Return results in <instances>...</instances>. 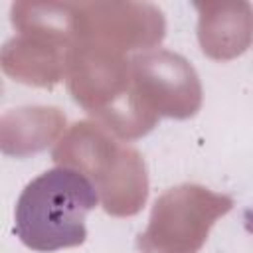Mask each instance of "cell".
<instances>
[{
    "label": "cell",
    "mask_w": 253,
    "mask_h": 253,
    "mask_svg": "<svg viewBox=\"0 0 253 253\" xmlns=\"http://www.w3.org/2000/svg\"><path fill=\"white\" fill-rule=\"evenodd\" d=\"M99 194L75 168L55 166L34 178L16 204V235L36 251H55L85 241V217Z\"/></svg>",
    "instance_id": "1"
},
{
    "label": "cell",
    "mask_w": 253,
    "mask_h": 253,
    "mask_svg": "<svg viewBox=\"0 0 253 253\" xmlns=\"http://www.w3.org/2000/svg\"><path fill=\"white\" fill-rule=\"evenodd\" d=\"M245 221H247V227L253 231V211H249V213L245 215Z\"/></svg>",
    "instance_id": "2"
}]
</instances>
